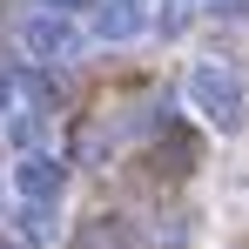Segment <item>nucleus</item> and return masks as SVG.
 Wrapping results in <instances>:
<instances>
[{"label": "nucleus", "instance_id": "nucleus-9", "mask_svg": "<svg viewBox=\"0 0 249 249\" xmlns=\"http://www.w3.org/2000/svg\"><path fill=\"white\" fill-rule=\"evenodd\" d=\"M101 142H108V135H101L94 122H88V128H74V155H81V162H88V155H101Z\"/></svg>", "mask_w": 249, "mask_h": 249}, {"label": "nucleus", "instance_id": "nucleus-4", "mask_svg": "<svg viewBox=\"0 0 249 249\" xmlns=\"http://www.w3.org/2000/svg\"><path fill=\"white\" fill-rule=\"evenodd\" d=\"M94 34H101V41L142 34V7H135V0H101V7H94Z\"/></svg>", "mask_w": 249, "mask_h": 249}, {"label": "nucleus", "instance_id": "nucleus-8", "mask_svg": "<svg viewBox=\"0 0 249 249\" xmlns=\"http://www.w3.org/2000/svg\"><path fill=\"white\" fill-rule=\"evenodd\" d=\"M34 135H41V122H34V115H7V142H14L20 155L34 148Z\"/></svg>", "mask_w": 249, "mask_h": 249}, {"label": "nucleus", "instance_id": "nucleus-2", "mask_svg": "<svg viewBox=\"0 0 249 249\" xmlns=\"http://www.w3.org/2000/svg\"><path fill=\"white\" fill-rule=\"evenodd\" d=\"M14 189H20V202H61V189H68V162L47 155V148H27V155L14 162Z\"/></svg>", "mask_w": 249, "mask_h": 249}, {"label": "nucleus", "instance_id": "nucleus-10", "mask_svg": "<svg viewBox=\"0 0 249 249\" xmlns=\"http://www.w3.org/2000/svg\"><path fill=\"white\" fill-rule=\"evenodd\" d=\"M14 108V74H0V115Z\"/></svg>", "mask_w": 249, "mask_h": 249}, {"label": "nucleus", "instance_id": "nucleus-11", "mask_svg": "<svg viewBox=\"0 0 249 249\" xmlns=\"http://www.w3.org/2000/svg\"><path fill=\"white\" fill-rule=\"evenodd\" d=\"M74 7H88V0H47V14H74Z\"/></svg>", "mask_w": 249, "mask_h": 249}, {"label": "nucleus", "instance_id": "nucleus-7", "mask_svg": "<svg viewBox=\"0 0 249 249\" xmlns=\"http://www.w3.org/2000/svg\"><path fill=\"white\" fill-rule=\"evenodd\" d=\"M128 236H135L128 222H115V215H94V222L81 229V249H122Z\"/></svg>", "mask_w": 249, "mask_h": 249}, {"label": "nucleus", "instance_id": "nucleus-1", "mask_svg": "<svg viewBox=\"0 0 249 249\" xmlns=\"http://www.w3.org/2000/svg\"><path fill=\"white\" fill-rule=\"evenodd\" d=\"M189 101L202 108L209 128H222V135H236L249 122V94L236 81V68H222V61H196L189 68Z\"/></svg>", "mask_w": 249, "mask_h": 249}, {"label": "nucleus", "instance_id": "nucleus-5", "mask_svg": "<svg viewBox=\"0 0 249 249\" xmlns=\"http://www.w3.org/2000/svg\"><path fill=\"white\" fill-rule=\"evenodd\" d=\"M14 229H20V243L47 249V243H54V202H20V209H14Z\"/></svg>", "mask_w": 249, "mask_h": 249}, {"label": "nucleus", "instance_id": "nucleus-3", "mask_svg": "<svg viewBox=\"0 0 249 249\" xmlns=\"http://www.w3.org/2000/svg\"><path fill=\"white\" fill-rule=\"evenodd\" d=\"M20 47H27V54L47 68V61H68V54H81V34H74L61 14H34V20L20 27Z\"/></svg>", "mask_w": 249, "mask_h": 249}, {"label": "nucleus", "instance_id": "nucleus-6", "mask_svg": "<svg viewBox=\"0 0 249 249\" xmlns=\"http://www.w3.org/2000/svg\"><path fill=\"white\" fill-rule=\"evenodd\" d=\"M155 155H168V175H189V168H196V135H182V128H168L162 142H155Z\"/></svg>", "mask_w": 249, "mask_h": 249}]
</instances>
